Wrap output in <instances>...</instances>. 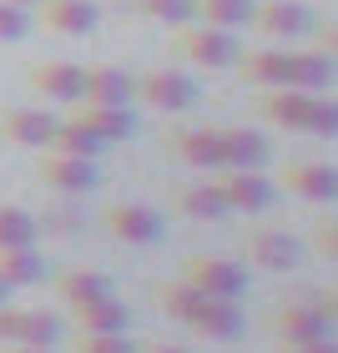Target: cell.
<instances>
[{
	"label": "cell",
	"mask_w": 338,
	"mask_h": 353,
	"mask_svg": "<svg viewBox=\"0 0 338 353\" xmlns=\"http://www.w3.org/2000/svg\"><path fill=\"white\" fill-rule=\"evenodd\" d=\"M257 117H268L272 126H288V132H313V137H333L338 132L333 96H324V91H298V86L257 91Z\"/></svg>",
	"instance_id": "6da1fadb"
},
{
	"label": "cell",
	"mask_w": 338,
	"mask_h": 353,
	"mask_svg": "<svg viewBox=\"0 0 338 353\" xmlns=\"http://www.w3.org/2000/svg\"><path fill=\"white\" fill-rule=\"evenodd\" d=\"M172 51L192 61V66L202 71H232V61L243 56V46H237L232 30H217V26H172Z\"/></svg>",
	"instance_id": "7a4b0ae2"
},
{
	"label": "cell",
	"mask_w": 338,
	"mask_h": 353,
	"mask_svg": "<svg viewBox=\"0 0 338 353\" xmlns=\"http://www.w3.org/2000/svg\"><path fill=\"white\" fill-rule=\"evenodd\" d=\"M182 283H192L207 298H232L237 303L248 293V268L232 263V258H207V252H197V258L182 263Z\"/></svg>",
	"instance_id": "3957f363"
},
{
	"label": "cell",
	"mask_w": 338,
	"mask_h": 353,
	"mask_svg": "<svg viewBox=\"0 0 338 353\" xmlns=\"http://www.w3.org/2000/svg\"><path fill=\"white\" fill-rule=\"evenodd\" d=\"M101 228L117 237V243L152 248V243H162L167 222H162V212H157V207H147V202H111L106 212H101Z\"/></svg>",
	"instance_id": "277c9868"
},
{
	"label": "cell",
	"mask_w": 338,
	"mask_h": 353,
	"mask_svg": "<svg viewBox=\"0 0 338 353\" xmlns=\"http://www.w3.org/2000/svg\"><path fill=\"white\" fill-rule=\"evenodd\" d=\"M132 101L141 106H152V111H187V106H197V81L182 71H172V66H157V71H141L137 76V96Z\"/></svg>",
	"instance_id": "5b68a950"
},
{
	"label": "cell",
	"mask_w": 338,
	"mask_h": 353,
	"mask_svg": "<svg viewBox=\"0 0 338 353\" xmlns=\"http://www.w3.org/2000/svg\"><path fill=\"white\" fill-rule=\"evenodd\" d=\"M36 182H46L51 192H61V197H81V192H91L101 182V172H96L91 157H71V152L46 147V157L36 162Z\"/></svg>",
	"instance_id": "8992f818"
},
{
	"label": "cell",
	"mask_w": 338,
	"mask_h": 353,
	"mask_svg": "<svg viewBox=\"0 0 338 353\" xmlns=\"http://www.w3.org/2000/svg\"><path fill=\"white\" fill-rule=\"evenodd\" d=\"M243 258L257 272H293L303 248H298V237H288L283 228H252L243 237Z\"/></svg>",
	"instance_id": "52a82bcc"
},
{
	"label": "cell",
	"mask_w": 338,
	"mask_h": 353,
	"mask_svg": "<svg viewBox=\"0 0 338 353\" xmlns=\"http://www.w3.org/2000/svg\"><path fill=\"white\" fill-rule=\"evenodd\" d=\"M56 137V117H46L36 106H0V141L26 152H46Z\"/></svg>",
	"instance_id": "ba28073f"
},
{
	"label": "cell",
	"mask_w": 338,
	"mask_h": 353,
	"mask_svg": "<svg viewBox=\"0 0 338 353\" xmlns=\"http://www.w3.org/2000/svg\"><path fill=\"white\" fill-rule=\"evenodd\" d=\"M30 91L41 96V101H56V106H76L81 101V81H86V66H76V61H41V66H30Z\"/></svg>",
	"instance_id": "9c48e42d"
},
{
	"label": "cell",
	"mask_w": 338,
	"mask_h": 353,
	"mask_svg": "<svg viewBox=\"0 0 338 353\" xmlns=\"http://www.w3.org/2000/svg\"><path fill=\"white\" fill-rule=\"evenodd\" d=\"M167 197H172V212H182V217H192V222H217V217H228V197H222V187H217L212 172H202L197 182L172 187Z\"/></svg>",
	"instance_id": "30bf717a"
},
{
	"label": "cell",
	"mask_w": 338,
	"mask_h": 353,
	"mask_svg": "<svg viewBox=\"0 0 338 353\" xmlns=\"http://www.w3.org/2000/svg\"><path fill=\"white\" fill-rule=\"evenodd\" d=\"M217 141H222V167L232 172H263L272 162L268 137L252 132V126H217Z\"/></svg>",
	"instance_id": "8fae6325"
},
{
	"label": "cell",
	"mask_w": 338,
	"mask_h": 353,
	"mask_svg": "<svg viewBox=\"0 0 338 353\" xmlns=\"http://www.w3.org/2000/svg\"><path fill=\"white\" fill-rule=\"evenodd\" d=\"M252 26L272 41H293L313 30V10L303 0H263V6H252Z\"/></svg>",
	"instance_id": "7c38bea8"
},
{
	"label": "cell",
	"mask_w": 338,
	"mask_h": 353,
	"mask_svg": "<svg viewBox=\"0 0 338 353\" xmlns=\"http://www.w3.org/2000/svg\"><path fill=\"white\" fill-rule=\"evenodd\" d=\"M217 187H222V197H228V212H268L272 202H278V187L268 182L263 172H228V176H217Z\"/></svg>",
	"instance_id": "4fadbf2b"
},
{
	"label": "cell",
	"mask_w": 338,
	"mask_h": 353,
	"mask_svg": "<svg viewBox=\"0 0 338 353\" xmlns=\"http://www.w3.org/2000/svg\"><path fill=\"white\" fill-rule=\"evenodd\" d=\"M272 328H278V343H318V339H333V323L324 313L313 308V303H283L278 313H272Z\"/></svg>",
	"instance_id": "5bb4252c"
},
{
	"label": "cell",
	"mask_w": 338,
	"mask_h": 353,
	"mask_svg": "<svg viewBox=\"0 0 338 353\" xmlns=\"http://www.w3.org/2000/svg\"><path fill=\"white\" fill-rule=\"evenodd\" d=\"M187 328H197L202 339H217V343H232V339H243V328H248V318L243 308H237L232 298H207L197 303V313H192V323Z\"/></svg>",
	"instance_id": "9a60e30c"
},
{
	"label": "cell",
	"mask_w": 338,
	"mask_h": 353,
	"mask_svg": "<svg viewBox=\"0 0 338 353\" xmlns=\"http://www.w3.org/2000/svg\"><path fill=\"white\" fill-rule=\"evenodd\" d=\"M137 96V76L121 71V66H86V81H81V101L91 106H132Z\"/></svg>",
	"instance_id": "2e32d148"
},
{
	"label": "cell",
	"mask_w": 338,
	"mask_h": 353,
	"mask_svg": "<svg viewBox=\"0 0 338 353\" xmlns=\"http://www.w3.org/2000/svg\"><path fill=\"white\" fill-rule=\"evenodd\" d=\"M283 187L293 192V197H303V202H333L338 197V172L333 167H324V162H288L283 167Z\"/></svg>",
	"instance_id": "e0dca14e"
},
{
	"label": "cell",
	"mask_w": 338,
	"mask_h": 353,
	"mask_svg": "<svg viewBox=\"0 0 338 353\" xmlns=\"http://www.w3.org/2000/svg\"><path fill=\"white\" fill-rule=\"evenodd\" d=\"M172 157L187 162L192 172H222V141L217 126H187V132L172 137Z\"/></svg>",
	"instance_id": "ac0fdd59"
},
{
	"label": "cell",
	"mask_w": 338,
	"mask_h": 353,
	"mask_svg": "<svg viewBox=\"0 0 338 353\" xmlns=\"http://www.w3.org/2000/svg\"><path fill=\"white\" fill-rule=\"evenodd\" d=\"M101 10L91 0H41V26L51 36H91Z\"/></svg>",
	"instance_id": "d6986e66"
},
{
	"label": "cell",
	"mask_w": 338,
	"mask_h": 353,
	"mask_svg": "<svg viewBox=\"0 0 338 353\" xmlns=\"http://www.w3.org/2000/svg\"><path fill=\"white\" fill-rule=\"evenodd\" d=\"M71 318H76V328H81V333H126V323H132V313H126V303L117 293L71 308Z\"/></svg>",
	"instance_id": "ffe728a7"
},
{
	"label": "cell",
	"mask_w": 338,
	"mask_h": 353,
	"mask_svg": "<svg viewBox=\"0 0 338 353\" xmlns=\"http://www.w3.org/2000/svg\"><path fill=\"white\" fill-rule=\"evenodd\" d=\"M243 71V81L257 91H272V86H288V51H243L232 61Z\"/></svg>",
	"instance_id": "44dd1931"
},
{
	"label": "cell",
	"mask_w": 338,
	"mask_h": 353,
	"mask_svg": "<svg viewBox=\"0 0 338 353\" xmlns=\"http://www.w3.org/2000/svg\"><path fill=\"white\" fill-rule=\"evenodd\" d=\"M76 117H81L91 132L106 141V147H111V141L137 137V117H132L126 106H91V101H76Z\"/></svg>",
	"instance_id": "7402d4cb"
},
{
	"label": "cell",
	"mask_w": 338,
	"mask_h": 353,
	"mask_svg": "<svg viewBox=\"0 0 338 353\" xmlns=\"http://www.w3.org/2000/svg\"><path fill=\"white\" fill-rule=\"evenodd\" d=\"M56 293L71 303V308H81V303H96V298H106L111 293V278L101 268H66L56 278Z\"/></svg>",
	"instance_id": "603a6c76"
},
{
	"label": "cell",
	"mask_w": 338,
	"mask_h": 353,
	"mask_svg": "<svg viewBox=\"0 0 338 353\" xmlns=\"http://www.w3.org/2000/svg\"><path fill=\"white\" fill-rule=\"evenodd\" d=\"M333 81V61L318 51H288V86L298 91H328Z\"/></svg>",
	"instance_id": "cb8c5ba5"
},
{
	"label": "cell",
	"mask_w": 338,
	"mask_h": 353,
	"mask_svg": "<svg viewBox=\"0 0 338 353\" xmlns=\"http://www.w3.org/2000/svg\"><path fill=\"white\" fill-rule=\"evenodd\" d=\"M192 21L217 30H243L252 26V0H192Z\"/></svg>",
	"instance_id": "d4e9b609"
},
{
	"label": "cell",
	"mask_w": 338,
	"mask_h": 353,
	"mask_svg": "<svg viewBox=\"0 0 338 353\" xmlns=\"http://www.w3.org/2000/svg\"><path fill=\"white\" fill-rule=\"evenodd\" d=\"M0 278L10 288H36L46 278V258L36 248H0Z\"/></svg>",
	"instance_id": "484cf974"
},
{
	"label": "cell",
	"mask_w": 338,
	"mask_h": 353,
	"mask_svg": "<svg viewBox=\"0 0 338 353\" xmlns=\"http://www.w3.org/2000/svg\"><path fill=\"white\" fill-rule=\"evenodd\" d=\"M51 147H56V152H71V157H91V162H96V157L106 152V141L96 137L91 126L81 121V117H66V121H56V137H51Z\"/></svg>",
	"instance_id": "4316f807"
},
{
	"label": "cell",
	"mask_w": 338,
	"mask_h": 353,
	"mask_svg": "<svg viewBox=\"0 0 338 353\" xmlns=\"http://www.w3.org/2000/svg\"><path fill=\"white\" fill-rule=\"evenodd\" d=\"M157 308H162L167 318H177V323H192V313H197V303H202V293L192 283H182V278H172V283H157Z\"/></svg>",
	"instance_id": "83f0119b"
},
{
	"label": "cell",
	"mask_w": 338,
	"mask_h": 353,
	"mask_svg": "<svg viewBox=\"0 0 338 353\" xmlns=\"http://www.w3.org/2000/svg\"><path fill=\"white\" fill-rule=\"evenodd\" d=\"M36 217L15 202H0V248H36Z\"/></svg>",
	"instance_id": "f1b7e54d"
},
{
	"label": "cell",
	"mask_w": 338,
	"mask_h": 353,
	"mask_svg": "<svg viewBox=\"0 0 338 353\" xmlns=\"http://www.w3.org/2000/svg\"><path fill=\"white\" fill-rule=\"evenodd\" d=\"M61 339V318L56 313H46V308H26L21 318V343H41V348H51Z\"/></svg>",
	"instance_id": "f546056e"
},
{
	"label": "cell",
	"mask_w": 338,
	"mask_h": 353,
	"mask_svg": "<svg viewBox=\"0 0 338 353\" xmlns=\"http://www.w3.org/2000/svg\"><path fill=\"white\" fill-rule=\"evenodd\" d=\"M132 10L157 21V26H187L192 21V0H132Z\"/></svg>",
	"instance_id": "4dcf8cb0"
},
{
	"label": "cell",
	"mask_w": 338,
	"mask_h": 353,
	"mask_svg": "<svg viewBox=\"0 0 338 353\" xmlns=\"http://www.w3.org/2000/svg\"><path fill=\"white\" fill-rule=\"evenodd\" d=\"M71 353H137V343L126 333H76Z\"/></svg>",
	"instance_id": "1f68e13d"
},
{
	"label": "cell",
	"mask_w": 338,
	"mask_h": 353,
	"mask_svg": "<svg viewBox=\"0 0 338 353\" xmlns=\"http://www.w3.org/2000/svg\"><path fill=\"white\" fill-rule=\"evenodd\" d=\"M30 36V15L10 0H0V41H26Z\"/></svg>",
	"instance_id": "d6a6232c"
},
{
	"label": "cell",
	"mask_w": 338,
	"mask_h": 353,
	"mask_svg": "<svg viewBox=\"0 0 338 353\" xmlns=\"http://www.w3.org/2000/svg\"><path fill=\"white\" fill-rule=\"evenodd\" d=\"M313 252H318V258H338V222L328 217V222H318V228H313Z\"/></svg>",
	"instance_id": "836d02e7"
},
{
	"label": "cell",
	"mask_w": 338,
	"mask_h": 353,
	"mask_svg": "<svg viewBox=\"0 0 338 353\" xmlns=\"http://www.w3.org/2000/svg\"><path fill=\"white\" fill-rule=\"evenodd\" d=\"M21 318H26V308L0 303V343H21Z\"/></svg>",
	"instance_id": "e575fe53"
},
{
	"label": "cell",
	"mask_w": 338,
	"mask_h": 353,
	"mask_svg": "<svg viewBox=\"0 0 338 353\" xmlns=\"http://www.w3.org/2000/svg\"><path fill=\"white\" fill-rule=\"evenodd\" d=\"M283 353H338V348H333V339H318V343H288Z\"/></svg>",
	"instance_id": "d590c367"
},
{
	"label": "cell",
	"mask_w": 338,
	"mask_h": 353,
	"mask_svg": "<svg viewBox=\"0 0 338 353\" xmlns=\"http://www.w3.org/2000/svg\"><path fill=\"white\" fill-rule=\"evenodd\" d=\"M137 353H187V348L182 343H141Z\"/></svg>",
	"instance_id": "8d00e7d4"
},
{
	"label": "cell",
	"mask_w": 338,
	"mask_h": 353,
	"mask_svg": "<svg viewBox=\"0 0 338 353\" xmlns=\"http://www.w3.org/2000/svg\"><path fill=\"white\" fill-rule=\"evenodd\" d=\"M6 353H51V348H41V343H6Z\"/></svg>",
	"instance_id": "74e56055"
},
{
	"label": "cell",
	"mask_w": 338,
	"mask_h": 353,
	"mask_svg": "<svg viewBox=\"0 0 338 353\" xmlns=\"http://www.w3.org/2000/svg\"><path fill=\"white\" fill-rule=\"evenodd\" d=\"M10 293H15V288H10L6 278H0V303H10Z\"/></svg>",
	"instance_id": "f35d334b"
},
{
	"label": "cell",
	"mask_w": 338,
	"mask_h": 353,
	"mask_svg": "<svg viewBox=\"0 0 338 353\" xmlns=\"http://www.w3.org/2000/svg\"><path fill=\"white\" fill-rule=\"evenodd\" d=\"M10 6H21V10H30V6H41V0H10Z\"/></svg>",
	"instance_id": "ab89813d"
}]
</instances>
